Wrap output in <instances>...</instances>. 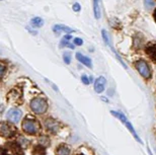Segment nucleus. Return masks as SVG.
I'll return each mask as SVG.
<instances>
[{"instance_id": "nucleus-1", "label": "nucleus", "mask_w": 156, "mask_h": 155, "mask_svg": "<svg viewBox=\"0 0 156 155\" xmlns=\"http://www.w3.org/2000/svg\"><path fill=\"white\" fill-rule=\"evenodd\" d=\"M1 155H23V152L17 143H6L1 147Z\"/></svg>"}, {"instance_id": "nucleus-2", "label": "nucleus", "mask_w": 156, "mask_h": 155, "mask_svg": "<svg viewBox=\"0 0 156 155\" xmlns=\"http://www.w3.org/2000/svg\"><path fill=\"white\" fill-rule=\"evenodd\" d=\"M30 107H32L33 111H35L36 114H44L47 111V108H48V104H47L46 100H44L43 98L37 97L32 100Z\"/></svg>"}, {"instance_id": "nucleus-3", "label": "nucleus", "mask_w": 156, "mask_h": 155, "mask_svg": "<svg viewBox=\"0 0 156 155\" xmlns=\"http://www.w3.org/2000/svg\"><path fill=\"white\" fill-rule=\"evenodd\" d=\"M111 114H113V116H115V117H117V118H119V119L121 120V122H123L125 125H126V127L128 128V130H129V131L132 133L133 134V136H134V138L136 139L137 141L139 142V143H141L142 144V141H141V139L139 138V136L137 135V133L135 132V130H134V128H133V126L131 125V123H129L128 122V120H127V118L124 116L123 114L122 113H119V111H111Z\"/></svg>"}, {"instance_id": "nucleus-4", "label": "nucleus", "mask_w": 156, "mask_h": 155, "mask_svg": "<svg viewBox=\"0 0 156 155\" xmlns=\"http://www.w3.org/2000/svg\"><path fill=\"white\" fill-rule=\"evenodd\" d=\"M23 129L24 132H27V134H36L39 131V124L36 122L35 120L27 119L23 121Z\"/></svg>"}, {"instance_id": "nucleus-5", "label": "nucleus", "mask_w": 156, "mask_h": 155, "mask_svg": "<svg viewBox=\"0 0 156 155\" xmlns=\"http://www.w3.org/2000/svg\"><path fill=\"white\" fill-rule=\"evenodd\" d=\"M0 132L3 137H13L17 133V129L11 124L2 122L1 126H0Z\"/></svg>"}, {"instance_id": "nucleus-6", "label": "nucleus", "mask_w": 156, "mask_h": 155, "mask_svg": "<svg viewBox=\"0 0 156 155\" xmlns=\"http://www.w3.org/2000/svg\"><path fill=\"white\" fill-rule=\"evenodd\" d=\"M136 68L144 78H150L151 77V70H150V68H149L148 64L146 63L145 61H142V60L137 61Z\"/></svg>"}, {"instance_id": "nucleus-7", "label": "nucleus", "mask_w": 156, "mask_h": 155, "mask_svg": "<svg viewBox=\"0 0 156 155\" xmlns=\"http://www.w3.org/2000/svg\"><path fill=\"white\" fill-rule=\"evenodd\" d=\"M21 116H23L21 111L14 107V108H10V110L7 111V114H6V119L12 123H17V122H20V120L21 119Z\"/></svg>"}, {"instance_id": "nucleus-8", "label": "nucleus", "mask_w": 156, "mask_h": 155, "mask_svg": "<svg viewBox=\"0 0 156 155\" xmlns=\"http://www.w3.org/2000/svg\"><path fill=\"white\" fill-rule=\"evenodd\" d=\"M146 54L148 55V57L150 58L151 61H153L154 63H156V43H149V44L146 46L145 49Z\"/></svg>"}, {"instance_id": "nucleus-9", "label": "nucleus", "mask_w": 156, "mask_h": 155, "mask_svg": "<svg viewBox=\"0 0 156 155\" xmlns=\"http://www.w3.org/2000/svg\"><path fill=\"white\" fill-rule=\"evenodd\" d=\"M105 77H98V79L95 80V83H94V90L95 92L98 93H101L105 90Z\"/></svg>"}, {"instance_id": "nucleus-10", "label": "nucleus", "mask_w": 156, "mask_h": 155, "mask_svg": "<svg viewBox=\"0 0 156 155\" xmlns=\"http://www.w3.org/2000/svg\"><path fill=\"white\" fill-rule=\"evenodd\" d=\"M53 30L54 33H56L57 35L61 33H70L74 32L72 29H70L69 26H62V24H56V26H53Z\"/></svg>"}, {"instance_id": "nucleus-11", "label": "nucleus", "mask_w": 156, "mask_h": 155, "mask_svg": "<svg viewBox=\"0 0 156 155\" xmlns=\"http://www.w3.org/2000/svg\"><path fill=\"white\" fill-rule=\"evenodd\" d=\"M76 59L79 62H81L83 65H85L86 67H89V68H92V63H91V60H90L89 58L85 57V56H83L82 54H80V53H77L76 54Z\"/></svg>"}, {"instance_id": "nucleus-12", "label": "nucleus", "mask_w": 156, "mask_h": 155, "mask_svg": "<svg viewBox=\"0 0 156 155\" xmlns=\"http://www.w3.org/2000/svg\"><path fill=\"white\" fill-rule=\"evenodd\" d=\"M30 24H32V26L41 27V26H43L44 20H43V18H41V17H35L30 20Z\"/></svg>"}, {"instance_id": "nucleus-13", "label": "nucleus", "mask_w": 156, "mask_h": 155, "mask_svg": "<svg viewBox=\"0 0 156 155\" xmlns=\"http://www.w3.org/2000/svg\"><path fill=\"white\" fill-rule=\"evenodd\" d=\"M57 155H70V150L65 145H62V146L58 147Z\"/></svg>"}, {"instance_id": "nucleus-14", "label": "nucleus", "mask_w": 156, "mask_h": 155, "mask_svg": "<svg viewBox=\"0 0 156 155\" xmlns=\"http://www.w3.org/2000/svg\"><path fill=\"white\" fill-rule=\"evenodd\" d=\"M93 10H94L95 18L101 17V10H99V6H98V0H93Z\"/></svg>"}, {"instance_id": "nucleus-15", "label": "nucleus", "mask_w": 156, "mask_h": 155, "mask_svg": "<svg viewBox=\"0 0 156 155\" xmlns=\"http://www.w3.org/2000/svg\"><path fill=\"white\" fill-rule=\"evenodd\" d=\"M144 3L147 8H151L154 6V0H144Z\"/></svg>"}, {"instance_id": "nucleus-16", "label": "nucleus", "mask_w": 156, "mask_h": 155, "mask_svg": "<svg viewBox=\"0 0 156 155\" xmlns=\"http://www.w3.org/2000/svg\"><path fill=\"white\" fill-rule=\"evenodd\" d=\"M63 59L65 61V63L66 64H70V60H71V55L69 53H65L64 56H63Z\"/></svg>"}, {"instance_id": "nucleus-17", "label": "nucleus", "mask_w": 156, "mask_h": 155, "mask_svg": "<svg viewBox=\"0 0 156 155\" xmlns=\"http://www.w3.org/2000/svg\"><path fill=\"white\" fill-rule=\"evenodd\" d=\"M81 80H82V82L84 83V84H89L90 82H91V77H87L85 75H83L82 77H81Z\"/></svg>"}, {"instance_id": "nucleus-18", "label": "nucleus", "mask_w": 156, "mask_h": 155, "mask_svg": "<svg viewBox=\"0 0 156 155\" xmlns=\"http://www.w3.org/2000/svg\"><path fill=\"white\" fill-rule=\"evenodd\" d=\"M101 35H102V38H104V41L107 43V44H108V33H105V30H102L101 32Z\"/></svg>"}, {"instance_id": "nucleus-19", "label": "nucleus", "mask_w": 156, "mask_h": 155, "mask_svg": "<svg viewBox=\"0 0 156 155\" xmlns=\"http://www.w3.org/2000/svg\"><path fill=\"white\" fill-rule=\"evenodd\" d=\"M74 44L78 45V46H81L83 44V41L81 39H79V38H76V39H74Z\"/></svg>"}, {"instance_id": "nucleus-20", "label": "nucleus", "mask_w": 156, "mask_h": 155, "mask_svg": "<svg viewBox=\"0 0 156 155\" xmlns=\"http://www.w3.org/2000/svg\"><path fill=\"white\" fill-rule=\"evenodd\" d=\"M80 5L79 4H78V3H74V4H73V10L74 11H76V12H78V11H79L80 10Z\"/></svg>"}, {"instance_id": "nucleus-21", "label": "nucleus", "mask_w": 156, "mask_h": 155, "mask_svg": "<svg viewBox=\"0 0 156 155\" xmlns=\"http://www.w3.org/2000/svg\"><path fill=\"white\" fill-rule=\"evenodd\" d=\"M153 16H154V19H155V21H156V9L154 10V14H153Z\"/></svg>"}]
</instances>
